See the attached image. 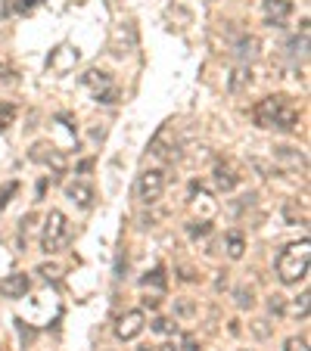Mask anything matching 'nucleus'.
<instances>
[{
  "mask_svg": "<svg viewBox=\"0 0 311 351\" xmlns=\"http://www.w3.org/2000/svg\"><path fill=\"white\" fill-rule=\"evenodd\" d=\"M255 125L258 128H274V131H296L299 128V109L290 97H265L255 106Z\"/></svg>",
  "mask_w": 311,
  "mask_h": 351,
  "instance_id": "obj_1",
  "label": "nucleus"
},
{
  "mask_svg": "<svg viewBox=\"0 0 311 351\" xmlns=\"http://www.w3.org/2000/svg\"><path fill=\"white\" fill-rule=\"evenodd\" d=\"M308 261H311V243H290L284 252L277 255V277L284 283H299L308 277Z\"/></svg>",
  "mask_w": 311,
  "mask_h": 351,
  "instance_id": "obj_2",
  "label": "nucleus"
},
{
  "mask_svg": "<svg viewBox=\"0 0 311 351\" xmlns=\"http://www.w3.org/2000/svg\"><path fill=\"white\" fill-rule=\"evenodd\" d=\"M69 243V221L62 212H50L47 215V224H44V237H41V249H44L47 255L60 252V249H66Z\"/></svg>",
  "mask_w": 311,
  "mask_h": 351,
  "instance_id": "obj_3",
  "label": "nucleus"
},
{
  "mask_svg": "<svg viewBox=\"0 0 311 351\" xmlns=\"http://www.w3.org/2000/svg\"><path fill=\"white\" fill-rule=\"evenodd\" d=\"M162 193H165V174L162 171H143L137 180V196L140 202L152 206V202H159Z\"/></svg>",
  "mask_w": 311,
  "mask_h": 351,
  "instance_id": "obj_4",
  "label": "nucleus"
},
{
  "mask_svg": "<svg viewBox=\"0 0 311 351\" xmlns=\"http://www.w3.org/2000/svg\"><path fill=\"white\" fill-rule=\"evenodd\" d=\"M140 332H143V311H125L119 317V324H115V336L125 339V342H131V339H137Z\"/></svg>",
  "mask_w": 311,
  "mask_h": 351,
  "instance_id": "obj_5",
  "label": "nucleus"
},
{
  "mask_svg": "<svg viewBox=\"0 0 311 351\" xmlns=\"http://www.w3.org/2000/svg\"><path fill=\"white\" fill-rule=\"evenodd\" d=\"M32 159L41 162V165H47V168H54V171H66V156L50 143H34L32 146Z\"/></svg>",
  "mask_w": 311,
  "mask_h": 351,
  "instance_id": "obj_6",
  "label": "nucleus"
},
{
  "mask_svg": "<svg viewBox=\"0 0 311 351\" xmlns=\"http://www.w3.org/2000/svg\"><path fill=\"white\" fill-rule=\"evenodd\" d=\"M28 289H32V277L22 271H16V274L0 280V295L3 298H25Z\"/></svg>",
  "mask_w": 311,
  "mask_h": 351,
  "instance_id": "obj_7",
  "label": "nucleus"
},
{
  "mask_svg": "<svg viewBox=\"0 0 311 351\" xmlns=\"http://www.w3.org/2000/svg\"><path fill=\"white\" fill-rule=\"evenodd\" d=\"M150 149H152V156H159V159H174V156H178V140H174L172 128H168V125L162 128V131L152 137Z\"/></svg>",
  "mask_w": 311,
  "mask_h": 351,
  "instance_id": "obj_8",
  "label": "nucleus"
},
{
  "mask_svg": "<svg viewBox=\"0 0 311 351\" xmlns=\"http://www.w3.org/2000/svg\"><path fill=\"white\" fill-rule=\"evenodd\" d=\"M237 184H240V174L233 171L231 162H215V186L221 193H231Z\"/></svg>",
  "mask_w": 311,
  "mask_h": 351,
  "instance_id": "obj_9",
  "label": "nucleus"
},
{
  "mask_svg": "<svg viewBox=\"0 0 311 351\" xmlns=\"http://www.w3.org/2000/svg\"><path fill=\"white\" fill-rule=\"evenodd\" d=\"M292 13V3L290 0H265V16L271 25H280L286 16Z\"/></svg>",
  "mask_w": 311,
  "mask_h": 351,
  "instance_id": "obj_10",
  "label": "nucleus"
},
{
  "mask_svg": "<svg viewBox=\"0 0 311 351\" xmlns=\"http://www.w3.org/2000/svg\"><path fill=\"white\" fill-rule=\"evenodd\" d=\"M75 60H78V53H75L72 47H60V50L50 56V69H54V72H69V69L75 66Z\"/></svg>",
  "mask_w": 311,
  "mask_h": 351,
  "instance_id": "obj_11",
  "label": "nucleus"
},
{
  "mask_svg": "<svg viewBox=\"0 0 311 351\" xmlns=\"http://www.w3.org/2000/svg\"><path fill=\"white\" fill-rule=\"evenodd\" d=\"M66 196L72 199V202H78L81 208H91L93 206V190L87 184H69L66 186Z\"/></svg>",
  "mask_w": 311,
  "mask_h": 351,
  "instance_id": "obj_12",
  "label": "nucleus"
},
{
  "mask_svg": "<svg viewBox=\"0 0 311 351\" xmlns=\"http://www.w3.org/2000/svg\"><path fill=\"white\" fill-rule=\"evenodd\" d=\"M249 84H252V69L249 66H240V69H233V72H231L227 90H231V93H243Z\"/></svg>",
  "mask_w": 311,
  "mask_h": 351,
  "instance_id": "obj_13",
  "label": "nucleus"
},
{
  "mask_svg": "<svg viewBox=\"0 0 311 351\" xmlns=\"http://www.w3.org/2000/svg\"><path fill=\"white\" fill-rule=\"evenodd\" d=\"M277 156L280 162H284V165H290V168H302L305 171V156L299 153V149H292V146H277Z\"/></svg>",
  "mask_w": 311,
  "mask_h": 351,
  "instance_id": "obj_14",
  "label": "nucleus"
},
{
  "mask_svg": "<svg viewBox=\"0 0 311 351\" xmlns=\"http://www.w3.org/2000/svg\"><path fill=\"white\" fill-rule=\"evenodd\" d=\"M224 249H227V255H231L233 261L237 258H243V252H246V239H243V233H227V239H224Z\"/></svg>",
  "mask_w": 311,
  "mask_h": 351,
  "instance_id": "obj_15",
  "label": "nucleus"
},
{
  "mask_svg": "<svg viewBox=\"0 0 311 351\" xmlns=\"http://www.w3.org/2000/svg\"><path fill=\"white\" fill-rule=\"evenodd\" d=\"M140 283L146 286V289H156V292H165V267H152L150 274H146L143 280H140Z\"/></svg>",
  "mask_w": 311,
  "mask_h": 351,
  "instance_id": "obj_16",
  "label": "nucleus"
},
{
  "mask_svg": "<svg viewBox=\"0 0 311 351\" xmlns=\"http://www.w3.org/2000/svg\"><path fill=\"white\" fill-rule=\"evenodd\" d=\"M81 81H84L87 87H97V90H100V87H109V84H113V81H109V75L100 72V69H91V72H87Z\"/></svg>",
  "mask_w": 311,
  "mask_h": 351,
  "instance_id": "obj_17",
  "label": "nucleus"
},
{
  "mask_svg": "<svg viewBox=\"0 0 311 351\" xmlns=\"http://www.w3.org/2000/svg\"><path fill=\"white\" fill-rule=\"evenodd\" d=\"M308 292H302V295H299V298H292V305H290V314H292V317H308Z\"/></svg>",
  "mask_w": 311,
  "mask_h": 351,
  "instance_id": "obj_18",
  "label": "nucleus"
},
{
  "mask_svg": "<svg viewBox=\"0 0 311 351\" xmlns=\"http://www.w3.org/2000/svg\"><path fill=\"white\" fill-rule=\"evenodd\" d=\"M237 53L243 56V60H252V56L258 53V40H255V38H240V44H237Z\"/></svg>",
  "mask_w": 311,
  "mask_h": 351,
  "instance_id": "obj_19",
  "label": "nucleus"
},
{
  "mask_svg": "<svg viewBox=\"0 0 311 351\" xmlns=\"http://www.w3.org/2000/svg\"><path fill=\"white\" fill-rule=\"evenodd\" d=\"M16 121V106L13 103H0V131H7Z\"/></svg>",
  "mask_w": 311,
  "mask_h": 351,
  "instance_id": "obj_20",
  "label": "nucleus"
},
{
  "mask_svg": "<svg viewBox=\"0 0 311 351\" xmlns=\"http://www.w3.org/2000/svg\"><path fill=\"white\" fill-rule=\"evenodd\" d=\"M187 233H190L193 239L209 237V233H212V224H209V221H193V224H187Z\"/></svg>",
  "mask_w": 311,
  "mask_h": 351,
  "instance_id": "obj_21",
  "label": "nucleus"
},
{
  "mask_svg": "<svg viewBox=\"0 0 311 351\" xmlns=\"http://www.w3.org/2000/svg\"><path fill=\"white\" fill-rule=\"evenodd\" d=\"M237 305L240 308H252V305H255V292H252V286H240V289H237Z\"/></svg>",
  "mask_w": 311,
  "mask_h": 351,
  "instance_id": "obj_22",
  "label": "nucleus"
},
{
  "mask_svg": "<svg viewBox=\"0 0 311 351\" xmlns=\"http://www.w3.org/2000/svg\"><path fill=\"white\" fill-rule=\"evenodd\" d=\"M16 193H19V184H16V180H10V184H3V190H0V212H3V208L10 206V199H13Z\"/></svg>",
  "mask_w": 311,
  "mask_h": 351,
  "instance_id": "obj_23",
  "label": "nucleus"
},
{
  "mask_svg": "<svg viewBox=\"0 0 311 351\" xmlns=\"http://www.w3.org/2000/svg\"><path fill=\"white\" fill-rule=\"evenodd\" d=\"M41 0H7V13H25V10L38 7Z\"/></svg>",
  "mask_w": 311,
  "mask_h": 351,
  "instance_id": "obj_24",
  "label": "nucleus"
},
{
  "mask_svg": "<svg viewBox=\"0 0 311 351\" xmlns=\"http://www.w3.org/2000/svg\"><path fill=\"white\" fill-rule=\"evenodd\" d=\"M284 351H308V339H305V336H292V339H286Z\"/></svg>",
  "mask_w": 311,
  "mask_h": 351,
  "instance_id": "obj_25",
  "label": "nucleus"
},
{
  "mask_svg": "<svg viewBox=\"0 0 311 351\" xmlns=\"http://www.w3.org/2000/svg\"><path fill=\"white\" fill-rule=\"evenodd\" d=\"M268 311H271V314H284L286 311V298L284 295H271V298H268Z\"/></svg>",
  "mask_w": 311,
  "mask_h": 351,
  "instance_id": "obj_26",
  "label": "nucleus"
},
{
  "mask_svg": "<svg viewBox=\"0 0 311 351\" xmlns=\"http://www.w3.org/2000/svg\"><path fill=\"white\" fill-rule=\"evenodd\" d=\"M97 103H119V90H115V87L109 84L103 93H97Z\"/></svg>",
  "mask_w": 311,
  "mask_h": 351,
  "instance_id": "obj_27",
  "label": "nucleus"
},
{
  "mask_svg": "<svg viewBox=\"0 0 311 351\" xmlns=\"http://www.w3.org/2000/svg\"><path fill=\"white\" fill-rule=\"evenodd\" d=\"M178 351H199V345H196V339H193V332H187V336H181Z\"/></svg>",
  "mask_w": 311,
  "mask_h": 351,
  "instance_id": "obj_28",
  "label": "nucleus"
},
{
  "mask_svg": "<svg viewBox=\"0 0 311 351\" xmlns=\"http://www.w3.org/2000/svg\"><path fill=\"white\" fill-rule=\"evenodd\" d=\"M38 274H41V277H47V280H56L62 271H60V265H41Z\"/></svg>",
  "mask_w": 311,
  "mask_h": 351,
  "instance_id": "obj_29",
  "label": "nucleus"
},
{
  "mask_svg": "<svg viewBox=\"0 0 311 351\" xmlns=\"http://www.w3.org/2000/svg\"><path fill=\"white\" fill-rule=\"evenodd\" d=\"M16 330H19L22 342H32V339H34V330H32V326H25V320H16Z\"/></svg>",
  "mask_w": 311,
  "mask_h": 351,
  "instance_id": "obj_30",
  "label": "nucleus"
},
{
  "mask_svg": "<svg viewBox=\"0 0 311 351\" xmlns=\"http://www.w3.org/2000/svg\"><path fill=\"white\" fill-rule=\"evenodd\" d=\"M252 168H258V171L265 174V178H271V174H277V168H271L268 162H262V159H252Z\"/></svg>",
  "mask_w": 311,
  "mask_h": 351,
  "instance_id": "obj_31",
  "label": "nucleus"
},
{
  "mask_svg": "<svg viewBox=\"0 0 311 351\" xmlns=\"http://www.w3.org/2000/svg\"><path fill=\"white\" fill-rule=\"evenodd\" d=\"M152 330H156V332H172V330H174V326H172V320L159 317V320H156V324H152Z\"/></svg>",
  "mask_w": 311,
  "mask_h": 351,
  "instance_id": "obj_32",
  "label": "nucleus"
},
{
  "mask_svg": "<svg viewBox=\"0 0 311 351\" xmlns=\"http://www.w3.org/2000/svg\"><path fill=\"white\" fill-rule=\"evenodd\" d=\"M159 351H178V342H165Z\"/></svg>",
  "mask_w": 311,
  "mask_h": 351,
  "instance_id": "obj_33",
  "label": "nucleus"
},
{
  "mask_svg": "<svg viewBox=\"0 0 311 351\" xmlns=\"http://www.w3.org/2000/svg\"><path fill=\"white\" fill-rule=\"evenodd\" d=\"M137 351H152V348H150V345H140V348H137Z\"/></svg>",
  "mask_w": 311,
  "mask_h": 351,
  "instance_id": "obj_34",
  "label": "nucleus"
}]
</instances>
